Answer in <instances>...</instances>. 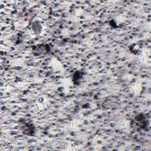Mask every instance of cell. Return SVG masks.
I'll use <instances>...</instances> for the list:
<instances>
[{
  "instance_id": "obj_1",
  "label": "cell",
  "mask_w": 151,
  "mask_h": 151,
  "mask_svg": "<svg viewBox=\"0 0 151 151\" xmlns=\"http://www.w3.org/2000/svg\"><path fill=\"white\" fill-rule=\"evenodd\" d=\"M21 129L22 133L27 136H33L35 133V127L32 123L24 122Z\"/></svg>"
},
{
  "instance_id": "obj_2",
  "label": "cell",
  "mask_w": 151,
  "mask_h": 151,
  "mask_svg": "<svg viewBox=\"0 0 151 151\" xmlns=\"http://www.w3.org/2000/svg\"><path fill=\"white\" fill-rule=\"evenodd\" d=\"M51 47L47 44H40L32 47V50L35 55L46 54L50 51Z\"/></svg>"
},
{
  "instance_id": "obj_3",
  "label": "cell",
  "mask_w": 151,
  "mask_h": 151,
  "mask_svg": "<svg viewBox=\"0 0 151 151\" xmlns=\"http://www.w3.org/2000/svg\"><path fill=\"white\" fill-rule=\"evenodd\" d=\"M49 67L54 73H60L63 70L62 63L55 58H53L50 61Z\"/></svg>"
},
{
  "instance_id": "obj_4",
  "label": "cell",
  "mask_w": 151,
  "mask_h": 151,
  "mask_svg": "<svg viewBox=\"0 0 151 151\" xmlns=\"http://www.w3.org/2000/svg\"><path fill=\"white\" fill-rule=\"evenodd\" d=\"M136 124L141 129H145L147 126L148 121L146 116L143 113L137 114L134 118Z\"/></svg>"
},
{
  "instance_id": "obj_5",
  "label": "cell",
  "mask_w": 151,
  "mask_h": 151,
  "mask_svg": "<svg viewBox=\"0 0 151 151\" xmlns=\"http://www.w3.org/2000/svg\"><path fill=\"white\" fill-rule=\"evenodd\" d=\"M31 30L35 35H40L42 31V26L38 21H34L31 25Z\"/></svg>"
},
{
  "instance_id": "obj_6",
  "label": "cell",
  "mask_w": 151,
  "mask_h": 151,
  "mask_svg": "<svg viewBox=\"0 0 151 151\" xmlns=\"http://www.w3.org/2000/svg\"><path fill=\"white\" fill-rule=\"evenodd\" d=\"M83 75H84V73L82 71H80V70L76 71L73 74V77L71 78L73 84L74 85L78 86L83 79Z\"/></svg>"
},
{
  "instance_id": "obj_7",
  "label": "cell",
  "mask_w": 151,
  "mask_h": 151,
  "mask_svg": "<svg viewBox=\"0 0 151 151\" xmlns=\"http://www.w3.org/2000/svg\"><path fill=\"white\" fill-rule=\"evenodd\" d=\"M143 86L139 83H134L131 85L129 90L134 96H139L142 91Z\"/></svg>"
},
{
  "instance_id": "obj_8",
  "label": "cell",
  "mask_w": 151,
  "mask_h": 151,
  "mask_svg": "<svg viewBox=\"0 0 151 151\" xmlns=\"http://www.w3.org/2000/svg\"><path fill=\"white\" fill-rule=\"evenodd\" d=\"M130 127V122L127 120H122L118 123V127L123 131L128 130Z\"/></svg>"
},
{
  "instance_id": "obj_9",
  "label": "cell",
  "mask_w": 151,
  "mask_h": 151,
  "mask_svg": "<svg viewBox=\"0 0 151 151\" xmlns=\"http://www.w3.org/2000/svg\"><path fill=\"white\" fill-rule=\"evenodd\" d=\"M129 50L130 52L135 55H139L142 52V47H140V44L137 43L132 44L129 47Z\"/></svg>"
},
{
  "instance_id": "obj_10",
  "label": "cell",
  "mask_w": 151,
  "mask_h": 151,
  "mask_svg": "<svg viewBox=\"0 0 151 151\" xmlns=\"http://www.w3.org/2000/svg\"><path fill=\"white\" fill-rule=\"evenodd\" d=\"M114 23L116 24L117 27H118L120 25L123 24L125 21H126V18L124 15L123 14H119L115 17L114 19H112Z\"/></svg>"
}]
</instances>
